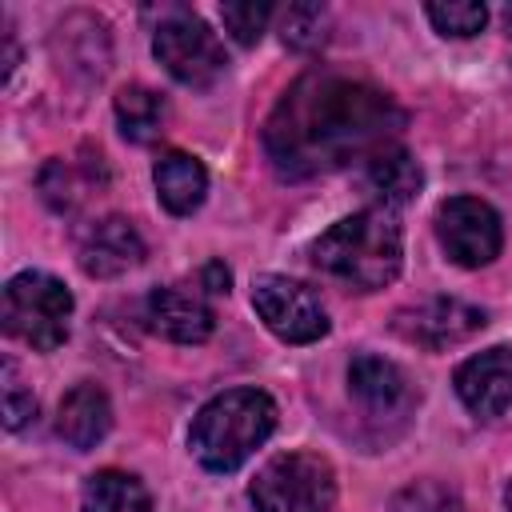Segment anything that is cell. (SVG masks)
Masks as SVG:
<instances>
[{"label": "cell", "mask_w": 512, "mask_h": 512, "mask_svg": "<svg viewBox=\"0 0 512 512\" xmlns=\"http://www.w3.org/2000/svg\"><path fill=\"white\" fill-rule=\"evenodd\" d=\"M404 128V108L352 76L308 72L300 76L264 124V152L284 180L336 172L388 148Z\"/></svg>", "instance_id": "1"}, {"label": "cell", "mask_w": 512, "mask_h": 512, "mask_svg": "<svg viewBox=\"0 0 512 512\" xmlns=\"http://www.w3.org/2000/svg\"><path fill=\"white\" fill-rule=\"evenodd\" d=\"M404 260V236L388 208H364L336 220L312 244V264L360 292L384 288L396 280Z\"/></svg>", "instance_id": "2"}, {"label": "cell", "mask_w": 512, "mask_h": 512, "mask_svg": "<svg viewBox=\"0 0 512 512\" xmlns=\"http://www.w3.org/2000/svg\"><path fill=\"white\" fill-rule=\"evenodd\" d=\"M276 428V404L260 388H228L212 396L188 432L192 456L208 472H236Z\"/></svg>", "instance_id": "3"}, {"label": "cell", "mask_w": 512, "mask_h": 512, "mask_svg": "<svg viewBox=\"0 0 512 512\" xmlns=\"http://www.w3.org/2000/svg\"><path fill=\"white\" fill-rule=\"evenodd\" d=\"M68 316H72V292L48 276V272H20L4 288V332L24 340L36 352H52L68 340Z\"/></svg>", "instance_id": "4"}, {"label": "cell", "mask_w": 512, "mask_h": 512, "mask_svg": "<svg viewBox=\"0 0 512 512\" xmlns=\"http://www.w3.org/2000/svg\"><path fill=\"white\" fill-rule=\"evenodd\" d=\"M248 496L256 512H328L336 500V472L320 452H284L256 472Z\"/></svg>", "instance_id": "5"}, {"label": "cell", "mask_w": 512, "mask_h": 512, "mask_svg": "<svg viewBox=\"0 0 512 512\" xmlns=\"http://www.w3.org/2000/svg\"><path fill=\"white\" fill-rule=\"evenodd\" d=\"M152 52L156 60L168 68V76L184 88H208L224 76V44L216 40V32L192 16L188 8H168L164 20L152 32Z\"/></svg>", "instance_id": "6"}, {"label": "cell", "mask_w": 512, "mask_h": 512, "mask_svg": "<svg viewBox=\"0 0 512 512\" xmlns=\"http://www.w3.org/2000/svg\"><path fill=\"white\" fill-rule=\"evenodd\" d=\"M252 308L264 320V328L272 336H280L284 344H312L328 332V312L320 304V296L288 276H256L252 284Z\"/></svg>", "instance_id": "7"}, {"label": "cell", "mask_w": 512, "mask_h": 512, "mask_svg": "<svg viewBox=\"0 0 512 512\" xmlns=\"http://www.w3.org/2000/svg\"><path fill=\"white\" fill-rule=\"evenodd\" d=\"M436 236H440V248L448 252V260H456L460 268L492 264L504 244L500 216L480 196H448L436 208Z\"/></svg>", "instance_id": "8"}, {"label": "cell", "mask_w": 512, "mask_h": 512, "mask_svg": "<svg viewBox=\"0 0 512 512\" xmlns=\"http://www.w3.org/2000/svg\"><path fill=\"white\" fill-rule=\"evenodd\" d=\"M484 324H488V316L476 304L456 300V296H432V300H420L416 308L396 312V332L408 344H420V348H432V352L464 344Z\"/></svg>", "instance_id": "9"}, {"label": "cell", "mask_w": 512, "mask_h": 512, "mask_svg": "<svg viewBox=\"0 0 512 512\" xmlns=\"http://www.w3.org/2000/svg\"><path fill=\"white\" fill-rule=\"evenodd\" d=\"M348 392L372 420H404L416 404V388L408 384L400 364L372 352H360L348 364Z\"/></svg>", "instance_id": "10"}, {"label": "cell", "mask_w": 512, "mask_h": 512, "mask_svg": "<svg viewBox=\"0 0 512 512\" xmlns=\"http://www.w3.org/2000/svg\"><path fill=\"white\" fill-rule=\"evenodd\" d=\"M456 392L468 412L492 420L512 408V348H488L456 368Z\"/></svg>", "instance_id": "11"}, {"label": "cell", "mask_w": 512, "mask_h": 512, "mask_svg": "<svg viewBox=\"0 0 512 512\" xmlns=\"http://www.w3.org/2000/svg\"><path fill=\"white\" fill-rule=\"evenodd\" d=\"M144 260V240L132 228V220L124 216H104L92 220L80 232V268L96 280H112L124 276L128 268H136Z\"/></svg>", "instance_id": "12"}, {"label": "cell", "mask_w": 512, "mask_h": 512, "mask_svg": "<svg viewBox=\"0 0 512 512\" xmlns=\"http://www.w3.org/2000/svg\"><path fill=\"white\" fill-rule=\"evenodd\" d=\"M148 328L164 340H176V344H200L212 336V308L208 300L196 292V288H184V284H168V288H156L148 296Z\"/></svg>", "instance_id": "13"}, {"label": "cell", "mask_w": 512, "mask_h": 512, "mask_svg": "<svg viewBox=\"0 0 512 512\" xmlns=\"http://www.w3.org/2000/svg\"><path fill=\"white\" fill-rule=\"evenodd\" d=\"M108 428H112V404L96 384H76L56 408V436L76 452L96 448L108 436Z\"/></svg>", "instance_id": "14"}, {"label": "cell", "mask_w": 512, "mask_h": 512, "mask_svg": "<svg viewBox=\"0 0 512 512\" xmlns=\"http://www.w3.org/2000/svg\"><path fill=\"white\" fill-rule=\"evenodd\" d=\"M420 184H424V172L412 160V152L400 148V144H388V148H380L364 160V188L384 208H404L408 200H416Z\"/></svg>", "instance_id": "15"}, {"label": "cell", "mask_w": 512, "mask_h": 512, "mask_svg": "<svg viewBox=\"0 0 512 512\" xmlns=\"http://www.w3.org/2000/svg\"><path fill=\"white\" fill-rule=\"evenodd\" d=\"M152 180H156V196L160 204L172 212V216H188L204 204V192H208V172L196 156L188 152H164L152 168Z\"/></svg>", "instance_id": "16"}, {"label": "cell", "mask_w": 512, "mask_h": 512, "mask_svg": "<svg viewBox=\"0 0 512 512\" xmlns=\"http://www.w3.org/2000/svg\"><path fill=\"white\" fill-rule=\"evenodd\" d=\"M80 512H148V488L132 472H92L80 492Z\"/></svg>", "instance_id": "17"}, {"label": "cell", "mask_w": 512, "mask_h": 512, "mask_svg": "<svg viewBox=\"0 0 512 512\" xmlns=\"http://www.w3.org/2000/svg\"><path fill=\"white\" fill-rule=\"evenodd\" d=\"M116 124L132 144H148L152 136H160L164 100L144 84H128L116 92Z\"/></svg>", "instance_id": "18"}, {"label": "cell", "mask_w": 512, "mask_h": 512, "mask_svg": "<svg viewBox=\"0 0 512 512\" xmlns=\"http://www.w3.org/2000/svg\"><path fill=\"white\" fill-rule=\"evenodd\" d=\"M280 40L296 52H312L328 40V12L320 4H292L280 16Z\"/></svg>", "instance_id": "19"}, {"label": "cell", "mask_w": 512, "mask_h": 512, "mask_svg": "<svg viewBox=\"0 0 512 512\" xmlns=\"http://www.w3.org/2000/svg\"><path fill=\"white\" fill-rule=\"evenodd\" d=\"M424 12H428V20L436 24V32H444V36H476L484 24H488V8L484 4H476V0H436V4H424Z\"/></svg>", "instance_id": "20"}, {"label": "cell", "mask_w": 512, "mask_h": 512, "mask_svg": "<svg viewBox=\"0 0 512 512\" xmlns=\"http://www.w3.org/2000/svg\"><path fill=\"white\" fill-rule=\"evenodd\" d=\"M392 512H464L456 488L440 480H416L392 496Z\"/></svg>", "instance_id": "21"}, {"label": "cell", "mask_w": 512, "mask_h": 512, "mask_svg": "<svg viewBox=\"0 0 512 512\" xmlns=\"http://www.w3.org/2000/svg\"><path fill=\"white\" fill-rule=\"evenodd\" d=\"M220 20H224V28L232 32L236 44H256L264 36L268 20H272V4H256V0H248V4H224L220 8Z\"/></svg>", "instance_id": "22"}, {"label": "cell", "mask_w": 512, "mask_h": 512, "mask_svg": "<svg viewBox=\"0 0 512 512\" xmlns=\"http://www.w3.org/2000/svg\"><path fill=\"white\" fill-rule=\"evenodd\" d=\"M76 188H80V184H76V172H72L64 160H48V164H44V172H40V192H44V200H48L56 212L76 208V200H80Z\"/></svg>", "instance_id": "23"}, {"label": "cell", "mask_w": 512, "mask_h": 512, "mask_svg": "<svg viewBox=\"0 0 512 512\" xmlns=\"http://www.w3.org/2000/svg\"><path fill=\"white\" fill-rule=\"evenodd\" d=\"M36 416V396L24 388V380L16 376V364L4 360V424L16 432Z\"/></svg>", "instance_id": "24"}, {"label": "cell", "mask_w": 512, "mask_h": 512, "mask_svg": "<svg viewBox=\"0 0 512 512\" xmlns=\"http://www.w3.org/2000/svg\"><path fill=\"white\" fill-rule=\"evenodd\" d=\"M228 268L220 264V260H208L204 264V292H212V296H220V292H228Z\"/></svg>", "instance_id": "25"}, {"label": "cell", "mask_w": 512, "mask_h": 512, "mask_svg": "<svg viewBox=\"0 0 512 512\" xmlns=\"http://www.w3.org/2000/svg\"><path fill=\"white\" fill-rule=\"evenodd\" d=\"M504 504H508V512H512V484H508V492H504Z\"/></svg>", "instance_id": "26"}]
</instances>
